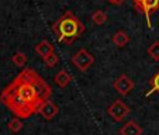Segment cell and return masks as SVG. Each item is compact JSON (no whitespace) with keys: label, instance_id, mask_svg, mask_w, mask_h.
I'll list each match as a JSON object with an SVG mask.
<instances>
[{"label":"cell","instance_id":"4fadbf2b","mask_svg":"<svg viewBox=\"0 0 159 135\" xmlns=\"http://www.w3.org/2000/svg\"><path fill=\"white\" fill-rule=\"evenodd\" d=\"M23 127H24V124H23V120L18 117H14L11 118V120L9 121V124H7V128H9L10 132H13V134H17V132H20L21 129H23Z\"/></svg>","mask_w":159,"mask_h":135},{"label":"cell","instance_id":"3957f363","mask_svg":"<svg viewBox=\"0 0 159 135\" xmlns=\"http://www.w3.org/2000/svg\"><path fill=\"white\" fill-rule=\"evenodd\" d=\"M72 65L80 72H86L94 65V56L87 49L82 48L72 56Z\"/></svg>","mask_w":159,"mask_h":135},{"label":"cell","instance_id":"6da1fadb","mask_svg":"<svg viewBox=\"0 0 159 135\" xmlns=\"http://www.w3.org/2000/svg\"><path fill=\"white\" fill-rule=\"evenodd\" d=\"M7 87L35 108L37 113L42 103L49 100L52 94V87L31 68H24Z\"/></svg>","mask_w":159,"mask_h":135},{"label":"cell","instance_id":"7c38bea8","mask_svg":"<svg viewBox=\"0 0 159 135\" xmlns=\"http://www.w3.org/2000/svg\"><path fill=\"white\" fill-rule=\"evenodd\" d=\"M107 14L103 10H94L93 14H92V21H93L96 25H103L107 23Z\"/></svg>","mask_w":159,"mask_h":135},{"label":"cell","instance_id":"277c9868","mask_svg":"<svg viewBox=\"0 0 159 135\" xmlns=\"http://www.w3.org/2000/svg\"><path fill=\"white\" fill-rule=\"evenodd\" d=\"M129 111H131L129 107L121 99L114 100V101L107 107V114L110 115L116 123H121V121H124V118L129 114Z\"/></svg>","mask_w":159,"mask_h":135},{"label":"cell","instance_id":"30bf717a","mask_svg":"<svg viewBox=\"0 0 159 135\" xmlns=\"http://www.w3.org/2000/svg\"><path fill=\"white\" fill-rule=\"evenodd\" d=\"M34 51H35L41 58H44V56H47V55L55 52V49H54V45H52L49 41H47V39H42V41H39L38 44L35 45Z\"/></svg>","mask_w":159,"mask_h":135},{"label":"cell","instance_id":"ba28073f","mask_svg":"<svg viewBox=\"0 0 159 135\" xmlns=\"http://www.w3.org/2000/svg\"><path fill=\"white\" fill-rule=\"evenodd\" d=\"M118 132H120V135H142L144 129H142V127L137 121L131 120V121H127L120 128Z\"/></svg>","mask_w":159,"mask_h":135},{"label":"cell","instance_id":"ac0fdd59","mask_svg":"<svg viewBox=\"0 0 159 135\" xmlns=\"http://www.w3.org/2000/svg\"><path fill=\"white\" fill-rule=\"evenodd\" d=\"M110 4H113V6H120V4H123L125 0H107Z\"/></svg>","mask_w":159,"mask_h":135},{"label":"cell","instance_id":"e0dca14e","mask_svg":"<svg viewBox=\"0 0 159 135\" xmlns=\"http://www.w3.org/2000/svg\"><path fill=\"white\" fill-rule=\"evenodd\" d=\"M42 61H44V63L48 66V68H55V66L58 65V62H59V58H58L57 52H52V54L42 58Z\"/></svg>","mask_w":159,"mask_h":135},{"label":"cell","instance_id":"d6986e66","mask_svg":"<svg viewBox=\"0 0 159 135\" xmlns=\"http://www.w3.org/2000/svg\"><path fill=\"white\" fill-rule=\"evenodd\" d=\"M132 2H134V6L137 7V9H138V7L141 6V3L144 2V0H132Z\"/></svg>","mask_w":159,"mask_h":135},{"label":"cell","instance_id":"9a60e30c","mask_svg":"<svg viewBox=\"0 0 159 135\" xmlns=\"http://www.w3.org/2000/svg\"><path fill=\"white\" fill-rule=\"evenodd\" d=\"M149 83H151V89H149V92H147V94L145 96L147 97H149L151 94H153V93H158L159 94V70L153 75V78L149 80Z\"/></svg>","mask_w":159,"mask_h":135},{"label":"cell","instance_id":"8fae6325","mask_svg":"<svg viewBox=\"0 0 159 135\" xmlns=\"http://www.w3.org/2000/svg\"><path fill=\"white\" fill-rule=\"evenodd\" d=\"M113 42H114V45L117 48H124L129 42V35L124 30H118L117 33L113 35Z\"/></svg>","mask_w":159,"mask_h":135},{"label":"cell","instance_id":"5bb4252c","mask_svg":"<svg viewBox=\"0 0 159 135\" xmlns=\"http://www.w3.org/2000/svg\"><path fill=\"white\" fill-rule=\"evenodd\" d=\"M27 61H28V58L24 52H16L11 56V62L14 63L17 68H24V66L27 65Z\"/></svg>","mask_w":159,"mask_h":135},{"label":"cell","instance_id":"5b68a950","mask_svg":"<svg viewBox=\"0 0 159 135\" xmlns=\"http://www.w3.org/2000/svg\"><path fill=\"white\" fill-rule=\"evenodd\" d=\"M113 87H114V90L117 92L118 94H120V96H128L132 90H134L135 83H134V80H132L128 75L123 73V75H120L114 80Z\"/></svg>","mask_w":159,"mask_h":135},{"label":"cell","instance_id":"2e32d148","mask_svg":"<svg viewBox=\"0 0 159 135\" xmlns=\"http://www.w3.org/2000/svg\"><path fill=\"white\" fill-rule=\"evenodd\" d=\"M148 55L152 58L155 62H159V41H153L148 48Z\"/></svg>","mask_w":159,"mask_h":135},{"label":"cell","instance_id":"52a82bcc","mask_svg":"<svg viewBox=\"0 0 159 135\" xmlns=\"http://www.w3.org/2000/svg\"><path fill=\"white\" fill-rule=\"evenodd\" d=\"M159 9V0H144L141 6L138 7L139 11H142L147 17V24L149 28H152V23H151V17L152 14Z\"/></svg>","mask_w":159,"mask_h":135},{"label":"cell","instance_id":"7a4b0ae2","mask_svg":"<svg viewBox=\"0 0 159 135\" xmlns=\"http://www.w3.org/2000/svg\"><path fill=\"white\" fill-rule=\"evenodd\" d=\"M52 31L59 42L70 45L84 33V25L72 11H65L52 24Z\"/></svg>","mask_w":159,"mask_h":135},{"label":"cell","instance_id":"8992f818","mask_svg":"<svg viewBox=\"0 0 159 135\" xmlns=\"http://www.w3.org/2000/svg\"><path fill=\"white\" fill-rule=\"evenodd\" d=\"M58 111H59L58 106L55 104L52 100H47V101H44L41 104V107H39V110H38V114L41 115L44 120L51 121V120H54L55 115L58 114Z\"/></svg>","mask_w":159,"mask_h":135},{"label":"cell","instance_id":"9c48e42d","mask_svg":"<svg viewBox=\"0 0 159 135\" xmlns=\"http://www.w3.org/2000/svg\"><path fill=\"white\" fill-rule=\"evenodd\" d=\"M54 82L61 89H65V87H68L69 83L72 82V75H70L69 72H66L65 69H61L59 72L54 76Z\"/></svg>","mask_w":159,"mask_h":135}]
</instances>
